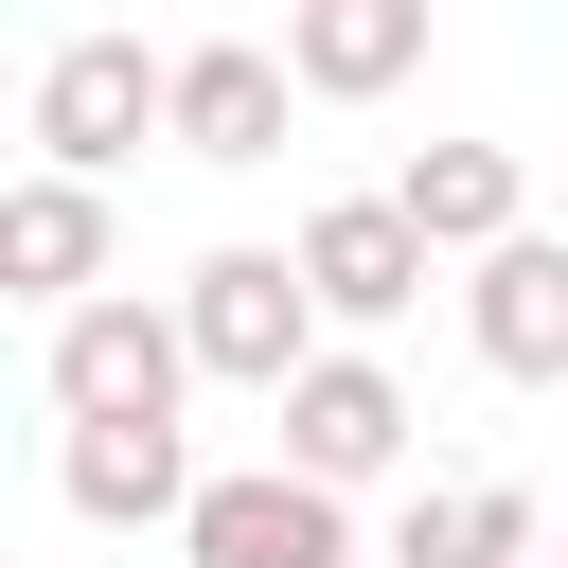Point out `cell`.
Instances as JSON below:
<instances>
[{"label": "cell", "mask_w": 568, "mask_h": 568, "mask_svg": "<svg viewBox=\"0 0 568 568\" xmlns=\"http://www.w3.org/2000/svg\"><path fill=\"white\" fill-rule=\"evenodd\" d=\"M462 337H479V373L568 390V248H550V231H497V248L462 266Z\"/></svg>", "instance_id": "cell-9"}, {"label": "cell", "mask_w": 568, "mask_h": 568, "mask_svg": "<svg viewBox=\"0 0 568 568\" xmlns=\"http://www.w3.org/2000/svg\"><path fill=\"white\" fill-rule=\"evenodd\" d=\"M284 106H320L302 53H266V36H195L178 53V160L248 178V160H284Z\"/></svg>", "instance_id": "cell-7"}, {"label": "cell", "mask_w": 568, "mask_h": 568, "mask_svg": "<svg viewBox=\"0 0 568 568\" xmlns=\"http://www.w3.org/2000/svg\"><path fill=\"white\" fill-rule=\"evenodd\" d=\"M53 497H71L89 532H178V515H195V444H178V408H106V426H71V444H53Z\"/></svg>", "instance_id": "cell-8"}, {"label": "cell", "mask_w": 568, "mask_h": 568, "mask_svg": "<svg viewBox=\"0 0 568 568\" xmlns=\"http://www.w3.org/2000/svg\"><path fill=\"white\" fill-rule=\"evenodd\" d=\"M515 550H532V497L515 479H426L390 515V568H515Z\"/></svg>", "instance_id": "cell-13"}, {"label": "cell", "mask_w": 568, "mask_h": 568, "mask_svg": "<svg viewBox=\"0 0 568 568\" xmlns=\"http://www.w3.org/2000/svg\"><path fill=\"white\" fill-rule=\"evenodd\" d=\"M266 408H284V462H302V479H337V497H373V479L408 462V426H426V408H408V373H390L373 337H320Z\"/></svg>", "instance_id": "cell-4"}, {"label": "cell", "mask_w": 568, "mask_h": 568, "mask_svg": "<svg viewBox=\"0 0 568 568\" xmlns=\"http://www.w3.org/2000/svg\"><path fill=\"white\" fill-rule=\"evenodd\" d=\"M142 142H178V53H142V36H53V53H36V160L124 178Z\"/></svg>", "instance_id": "cell-1"}, {"label": "cell", "mask_w": 568, "mask_h": 568, "mask_svg": "<svg viewBox=\"0 0 568 568\" xmlns=\"http://www.w3.org/2000/svg\"><path fill=\"white\" fill-rule=\"evenodd\" d=\"M284 248H302V284H320V320H337V337H390V320L426 302V266H444L408 195H320Z\"/></svg>", "instance_id": "cell-6"}, {"label": "cell", "mask_w": 568, "mask_h": 568, "mask_svg": "<svg viewBox=\"0 0 568 568\" xmlns=\"http://www.w3.org/2000/svg\"><path fill=\"white\" fill-rule=\"evenodd\" d=\"M515 568H550V550H515Z\"/></svg>", "instance_id": "cell-14"}, {"label": "cell", "mask_w": 568, "mask_h": 568, "mask_svg": "<svg viewBox=\"0 0 568 568\" xmlns=\"http://www.w3.org/2000/svg\"><path fill=\"white\" fill-rule=\"evenodd\" d=\"M284 53L320 106H390L426 71V0H284Z\"/></svg>", "instance_id": "cell-11"}, {"label": "cell", "mask_w": 568, "mask_h": 568, "mask_svg": "<svg viewBox=\"0 0 568 568\" xmlns=\"http://www.w3.org/2000/svg\"><path fill=\"white\" fill-rule=\"evenodd\" d=\"M408 213H426V248L444 266H479L497 231H532V178H515V142H408V178H390Z\"/></svg>", "instance_id": "cell-12"}, {"label": "cell", "mask_w": 568, "mask_h": 568, "mask_svg": "<svg viewBox=\"0 0 568 568\" xmlns=\"http://www.w3.org/2000/svg\"><path fill=\"white\" fill-rule=\"evenodd\" d=\"M178 320H195V373L213 390H284L337 320H320V284H302V248H195L178 266Z\"/></svg>", "instance_id": "cell-2"}, {"label": "cell", "mask_w": 568, "mask_h": 568, "mask_svg": "<svg viewBox=\"0 0 568 568\" xmlns=\"http://www.w3.org/2000/svg\"><path fill=\"white\" fill-rule=\"evenodd\" d=\"M36 373H53V426L178 408V390H195V320H178V302H142V284H89V302H53Z\"/></svg>", "instance_id": "cell-3"}, {"label": "cell", "mask_w": 568, "mask_h": 568, "mask_svg": "<svg viewBox=\"0 0 568 568\" xmlns=\"http://www.w3.org/2000/svg\"><path fill=\"white\" fill-rule=\"evenodd\" d=\"M106 248H124V231H106V178L36 160V178L0 195V284H18L36 320H53V302H89V284H106Z\"/></svg>", "instance_id": "cell-10"}, {"label": "cell", "mask_w": 568, "mask_h": 568, "mask_svg": "<svg viewBox=\"0 0 568 568\" xmlns=\"http://www.w3.org/2000/svg\"><path fill=\"white\" fill-rule=\"evenodd\" d=\"M178 568H355V497H337V479H302V462L266 444V462L195 479V515H178Z\"/></svg>", "instance_id": "cell-5"}]
</instances>
